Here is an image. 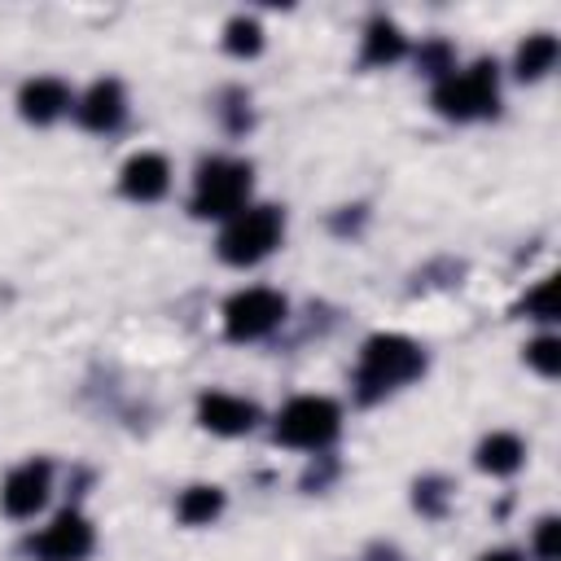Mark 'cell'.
<instances>
[{
  "label": "cell",
  "instance_id": "obj_4",
  "mask_svg": "<svg viewBox=\"0 0 561 561\" xmlns=\"http://www.w3.org/2000/svg\"><path fill=\"white\" fill-rule=\"evenodd\" d=\"M285 241V210L272 202H250L232 219H224V232L215 241L219 259L228 267H254Z\"/></svg>",
  "mask_w": 561,
  "mask_h": 561
},
{
  "label": "cell",
  "instance_id": "obj_1",
  "mask_svg": "<svg viewBox=\"0 0 561 561\" xmlns=\"http://www.w3.org/2000/svg\"><path fill=\"white\" fill-rule=\"evenodd\" d=\"M425 373V351L421 342L403 337V333H373L359 346L355 359V399L359 403H377L394 390H403L408 381H416Z\"/></svg>",
  "mask_w": 561,
  "mask_h": 561
},
{
  "label": "cell",
  "instance_id": "obj_5",
  "mask_svg": "<svg viewBox=\"0 0 561 561\" xmlns=\"http://www.w3.org/2000/svg\"><path fill=\"white\" fill-rule=\"evenodd\" d=\"M276 443L298 447V451H324L342 434V408L329 394H294L276 421H272Z\"/></svg>",
  "mask_w": 561,
  "mask_h": 561
},
{
  "label": "cell",
  "instance_id": "obj_7",
  "mask_svg": "<svg viewBox=\"0 0 561 561\" xmlns=\"http://www.w3.org/2000/svg\"><path fill=\"white\" fill-rule=\"evenodd\" d=\"M96 548V530L79 508H61L39 535H31L26 552L35 561H88Z\"/></svg>",
  "mask_w": 561,
  "mask_h": 561
},
{
  "label": "cell",
  "instance_id": "obj_11",
  "mask_svg": "<svg viewBox=\"0 0 561 561\" xmlns=\"http://www.w3.org/2000/svg\"><path fill=\"white\" fill-rule=\"evenodd\" d=\"M70 110H75V96L57 75H35V79H26L18 88V114L26 123H35V127H48Z\"/></svg>",
  "mask_w": 561,
  "mask_h": 561
},
{
  "label": "cell",
  "instance_id": "obj_20",
  "mask_svg": "<svg viewBox=\"0 0 561 561\" xmlns=\"http://www.w3.org/2000/svg\"><path fill=\"white\" fill-rule=\"evenodd\" d=\"M530 557L535 561H557L561 557V522L548 513L535 522V535H530Z\"/></svg>",
  "mask_w": 561,
  "mask_h": 561
},
{
  "label": "cell",
  "instance_id": "obj_10",
  "mask_svg": "<svg viewBox=\"0 0 561 561\" xmlns=\"http://www.w3.org/2000/svg\"><path fill=\"white\" fill-rule=\"evenodd\" d=\"M75 118L88 131H114L127 118V92L118 79H96L75 96Z\"/></svg>",
  "mask_w": 561,
  "mask_h": 561
},
{
  "label": "cell",
  "instance_id": "obj_8",
  "mask_svg": "<svg viewBox=\"0 0 561 561\" xmlns=\"http://www.w3.org/2000/svg\"><path fill=\"white\" fill-rule=\"evenodd\" d=\"M48 495H53V465L48 460H35V456L22 460V465H13L4 473V482H0V508L13 522L35 517L48 504Z\"/></svg>",
  "mask_w": 561,
  "mask_h": 561
},
{
  "label": "cell",
  "instance_id": "obj_21",
  "mask_svg": "<svg viewBox=\"0 0 561 561\" xmlns=\"http://www.w3.org/2000/svg\"><path fill=\"white\" fill-rule=\"evenodd\" d=\"M416 61H421V70H425V75H434V79H443L447 70H456V57H451V48H447L443 39L425 44V48L416 53Z\"/></svg>",
  "mask_w": 561,
  "mask_h": 561
},
{
  "label": "cell",
  "instance_id": "obj_3",
  "mask_svg": "<svg viewBox=\"0 0 561 561\" xmlns=\"http://www.w3.org/2000/svg\"><path fill=\"white\" fill-rule=\"evenodd\" d=\"M434 110L451 123H473V118H491L500 110V66L495 61H469L447 70L443 79H434Z\"/></svg>",
  "mask_w": 561,
  "mask_h": 561
},
{
  "label": "cell",
  "instance_id": "obj_6",
  "mask_svg": "<svg viewBox=\"0 0 561 561\" xmlns=\"http://www.w3.org/2000/svg\"><path fill=\"white\" fill-rule=\"evenodd\" d=\"M224 337L228 342H259L267 333H276L289 316V302L280 289H267V285H250V289H237L228 302H224Z\"/></svg>",
  "mask_w": 561,
  "mask_h": 561
},
{
  "label": "cell",
  "instance_id": "obj_16",
  "mask_svg": "<svg viewBox=\"0 0 561 561\" xmlns=\"http://www.w3.org/2000/svg\"><path fill=\"white\" fill-rule=\"evenodd\" d=\"M219 513H224V491L219 486H206V482L180 491V500H175V517L184 526H210Z\"/></svg>",
  "mask_w": 561,
  "mask_h": 561
},
{
  "label": "cell",
  "instance_id": "obj_12",
  "mask_svg": "<svg viewBox=\"0 0 561 561\" xmlns=\"http://www.w3.org/2000/svg\"><path fill=\"white\" fill-rule=\"evenodd\" d=\"M118 188H123V197H131V202H158V197H167V188H171V162H167L162 153H153V149H140V153H131V158L123 162Z\"/></svg>",
  "mask_w": 561,
  "mask_h": 561
},
{
  "label": "cell",
  "instance_id": "obj_2",
  "mask_svg": "<svg viewBox=\"0 0 561 561\" xmlns=\"http://www.w3.org/2000/svg\"><path fill=\"white\" fill-rule=\"evenodd\" d=\"M254 193V167L245 158H202L188 193V210L197 219H232L250 206Z\"/></svg>",
  "mask_w": 561,
  "mask_h": 561
},
{
  "label": "cell",
  "instance_id": "obj_19",
  "mask_svg": "<svg viewBox=\"0 0 561 561\" xmlns=\"http://www.w3.org/2000/svg\"><path fill=\"white\" fill-rule=\"evenodd\" d=\"M526 364L539 373V377H557L561 373V337L557 333H539L526 342Z\"/></svg>",
  "mask_w": 561,
  "mask_h": 561
},
{
  "label": "cell",
  "instance_id": "obj_22",
  "mask_svg": "<svg viewBox=\"0 0 561 561\" xmlns=\"http://www.w3.org/2000/svg\"><path fill=\"white\" fill-rule=\"evenodd\" d=\"M478 561H526L517 548H491V552H482Z\"/></svg>",
  "mask_w": 561,
  "mask_h": 561
},
{
  "label": "cell",
  "instance_id": "obj_13",
  "mask_svg": "<svg viewBox=\"0 0 561 561\" xmlns=\"http://www.w3.org/2000/svg\"><path fill=\"white\" fill-rule=\"evenodd\" d=\"M408 53V35L399 31V22L390 18H368L364 35H359V61L364 66H394L399 57Z\"/></svg>",
  "mask_w": 561,
  "mask_h": 561
},
{
  "label": "cell",
  "instance_id": "obj_18",
  "mask_svg": "<svg viewBox=\"0 0 561 561\" xmlns=\"http://www.w3.org/2000/svg\"><path fill=\"white\" fill-rule=\"evenodd\" d=\"M517 311H522L526 320L552 324V320H557V280H552V276H539V280H535V289L517 302Z\"/></svg>",
  "mask_w": 561,
  "mask_h": 561
},
{
  "label": "cell",
  "instance_id": "obj_9",
  "mask_svg": "<svg viewBox=\"0 0 561 561\" xmlns=\"http://www.w3.org/2000/svg\"><path fill=\"white\" fill-rule=\"evenodd\" d=\"M197 425L219 434V438H241L259 425V408L245 399V394H232V390H206L197 399Z\"/></svg>",
  "mask_w": 561,
  "mask_h": 561
},
{
  "label": "cell",
  "instance_id": "obj_15",
  "mask_svg": "<svg viewBox=\"0 0 561 561\" xmlns=\"http://www.w3.org/2000/svg\"><path fill=\"white\" fill-rule=\"evenodd\" d=\"M557 57H561L557 35H552V31H535V35H526V39L517 44V53H513V75H517L522 83H539V79L557 66Z\"/></svg>",
  "mask_w": 561,
  "mask_h": 561
},
{
  "label": "cell",
  "instance_id": "obj_14",
  "mask_svg": "<svg viewBox=\"0 0 561 561\" xmlns=\"http://www.w3.org/2000/svg\"><path fill=\"white\" fill-rule=\"evenodd\" d=\"M473 465H478L482 473H491V478H508V473H517V469L526 465V443H522L517 434H508V430H495V434H486V438L478 443Z\"/></svg>",
  "mask_w": 561,
  "mask_h": 561
},
{
  "label": "cell",
  "instance_id": "obj_17",
  "mask_svg": "<svg viewBox=\"0 0 561 561\" xmlns=\"http://www.w3.org/2000/svg\"><path fill=\"white\" fill-rule=\"evenodd\" d=\"M224 48H228L232 57H254V53H263V26H259V18H250V13L228 18V26H224Z\"/></svg>",
  "mask_w": 561,
  "mask_h": 561
}]
</instances>
